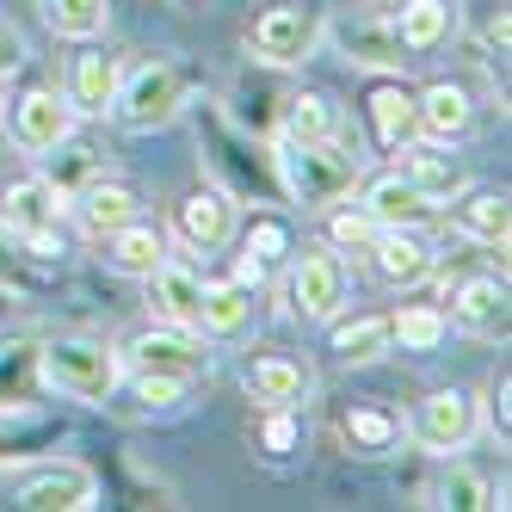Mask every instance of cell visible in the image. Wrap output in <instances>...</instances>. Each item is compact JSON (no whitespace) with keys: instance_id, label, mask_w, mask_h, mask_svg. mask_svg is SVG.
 Returning <instances> with one entry per match:
<instances>
[{"instance_id":"4","label":"cell","mask_w":512,"mask_h":512,"mask_svg":"<svg viewBox=\"0 0 512 512\" xmlns=\"http://www.w3.org/2000/svg\"><path fill=\"white\" fill-rule=\"evenodd\" d=\"M62 216H68V198L50 186L44 173H38V179H19V186L0 192V229L19 235L31 260H50V253H62V241H56V223H62Z\"/></svg>"},{"instance_id":"8","label":"cell","mask_w":512,"mask_h":512,"mask_svg":"<svg viewBox=\"0 0 512 512\" xmlns=\"http://www.w3.org/2000/svg\"><path fill=\"white\" fill-rule=\"evenodd\" d=\"M346 260L334 247H303L297 260H290V309H297L303 321H334L346 309Z\"/></svg>"},{"instance_id":"21","label":"cell","mask_w":512,"mask_h":512,"mask_svg":"<svg viewBox=\"0 0 512 512\" xmlns=\"http://www.w3.org/2000/svg\"><path fill=\"white\" fill-rule=\"evenodd\" d=\"M451 321L469 340H506V284L500 278H469L451 297Z\"/></svg>"},{"instance_id":"6","label":"cell","mask_w":512,"mask_h":512,"mask_svg":"<svg viewBox=\"0 0 512 512\" xmlns=\"http://www.w3.org/2000/svg\"><path fill=\"white\" fill-rule=\"evenodd\" d=\"M75 124H81V112L68 105L56 87H25L13 105H7V136H13V149L19 155H50L56 142H68L75 136Z\"/></svg>"},{"instance_id":"28","label":"cell","mask_w":512,"mask_h":512,"mask_svg":"<svg viewBox=\"0 0 512 512\" xmlns=\"http://www.w3.org/2000/svg\"><path fill=\"white\" fill-rule=\"evenodd\" d=\"M414 179V186L426 192V204L438 210V204H457L469 186H475V173H469V161H457V155H426V149H408V167H401Z\"/></svg>"},{"instance_id":"35","label":"cell","mask_w":512,"mask_h":512,"mask_svg":"<svg viewBox=\"0 0 512 512\" xmlns=\"http://www.w3.org/2000/svg\"><path fill=\"white\" fill-rule=\"evenodd\" d=\"M290 253V235H284V223L278 216H260V223L247 229V253H241V284H260L278 260Z\"/></svg>"},{"instance_id":"26","label":"cell","mask_w":512,"mask_h":512,"mask_svg":"<svg viewBox=\"0 0 512 512\" xmlns=\"http://www.w3.org/2000/svg\"><path fill=\"white\" fill-rule=\"evenodd\" d=\"M38 389V334H7L0 340V408H31Z\"/></svg>"},{"instance_id":"2","label":"cell","mask_w":512,"mask_h":512,"mask_svg":"<svg viewBox=\"0 0 512 512\" xmlns=\"http://www.w3.org/2000/svg\"><path fill=\"white\" fill-rule=\"evenodd\" d=\"M38 383L62 401H81V408H105L124 383V352L105 346L93 334H56L38 340Z\"/></svg>"},{"instance_id":"22","label":"cell","mask_w":512,"mask_h":512,"mask_svg":"<svg viewBox=\"0 0 512 512\" xmlns=\"http://www.w3.org/2000/svg\"><path fill=\"white\" fill-rule=\"evenodd\" d=\"M62 438H68L62 420H44V414H31V408H0V469L44 457V451L62 445Z\"/></svg>"},{"instance_id":"15","label":"cell","mask_w":512,"mask_h":512,"mask_svg":"<svg viewBox=\"0 0 512 512\" xmlns=\"http://www.w3.org/2000/svg\"><path fill=\"white\" fill-rule=\"evenodd\" d=\"M99 260L112 266L118 278H149L167 260V235L155 223H142V216H130V223H118V229L99 235Z\"/></svg>"},{"instance_id":"30","label":"cell","mask_w":512,"mask_h":512,"mask_svg":"<svg viewBox=\"0 0 512 512\" xmlns=\"http://www.w3.org/2000/svg\"><path fill=\"white\" fill-rule=\"evenodd\" d=\"M44 7V25L56 31V38L68 44H87L105 31V19H112V0H38Z\"/></svg>"},{"instance_id":"7","label":"cell","mask_w":512,"mask_h":512,"mask_svg":"<svg viewBox=\"0 0 512 512\" xmlns=\"http://www.w3.org/2000/svg\"><path fill=\"white\" fill-rule=\"evenodd\" d=\"M475 432H482V408H475L469 389H432L408 420V438L432 457H457Z\"/></svg>"},{"instance_id":"19","label":"cell","mask_w":512,"mask_h":512,"mask_svg":"<svg viewBox=\"0 0 512 512\" xmlns=\"http://www.w3.org/2000/svg\"><path fill=\"white\" fill-rule=\"evenodd\" d=\"M395 38L408 56H432L457 38V0H401L395 13Z\"/></svg>"},{"instance_id":"31","label":"cell","mask_w":512,"mask_h":512,"mask_svg":"<svg viewBox=\"0 0 512 512\" xmlns=\"http://www.w3.org/2000/svg\"><path fill=\"white\" fill-rule=\"evenodd\" d=\"M395 340H389V315H358L346 327H334V358L340 364H377L389 358Z\"/></svg>"},{"instance_id":"16","label":"cell","mask_w":512,"mask_h":512,"mask_svg":"<svg viewBox=\"0 0 512 512\" xmlns=\"http://www.w3.org/2000/svg\"><path fill=\"white\" fill-rule=\"evenodd\" d=\"M149 309H155V321H167V327H192L198 334V303H204V278L192 272V266H179V260H161L149 278Z\"/></svg>"},{"instance_id":"38","label":"cell","mask_w":512,"mask_h":512,"mask_svg":"<svg viewBox=\"0 0 512 512\" xmlns=\"http://www.w3.org/2000/svg\"><path fill=\"white\" fill-rule=\"evenodd\" d=\"M186 389H192V377H173V371H130V395H136L149 414L179 408V401H186Z\"/></svg>"},{"instance_id":"33","label":"cell","mask_w":512,"mask_h":512,"mask_svg":"<svg viewBox=\"0 0 512 512\" xmlns=\"http://www.w3.org/2000/svg\"><path fill=\"white\" fill-rule=\"evenodd\" d=\"M457 229L463 235H475V241H482V247H500L506 253V198L500 192H463L457 198Z\"/></svg>"},{"instance_id":"3","label":"cell","mask_w":512,"mask_h":512,"mask_svg":"<svg viewBox=\"0 0 512 512\" xmlns=\"http://www.w3.org/2000/svg\"><path fill=\"white\" fill-rule=\"evenodd\" d=\"M192 105V81L179 75L173 62H142L118 81V99H112V118L130 130V136H149V130H167L186 118Z\"/></svg>"},{"instance_id":"36","label":"cell","mask_w":512,"mask_h":512,"mask_svg":"<svg viewBox=\"0 0 512 512\" xmlns=\"http://www.w3.org/2000/svg\"><path fill=\"white\" fill-rule=\"evenodd\" d=\"M432 494H438L432 506H475V512L506 506V500H500V488L488 482V475H475V469H463V463H457V469H451V475H445V482H438Z\"/></svg>"},{"instance_id":"17","label":"cell","mask_w":512,"mask_h":512,"mask_svg":"<svg viewBox=\"0 0 512 512\" xmlns=\"http://www.w3.org/2000/svg\"><path fill=\"white\" fill-rule=\"evenodd\" d=\"M253 321H260L253 284H241V278L204 284V303H198V334H204V340H241Z\"/></svg>"},{"instance_id":"29","label":"cell","mask_w":512,"mask_h":512,"mask_svg":"<svg viewBox=\"0 0 512 512\" xmlns=\"http://www.w3.org/2000/svg\"><path fill=\"white\" fill-rule=\"evenodd\" d=\"M445 334H451V315L432 309V303H401L389 315V340L401 352H438V346H445Z\"/></svg>"},{"instance_id":"34","label":"cell","mask_w":512,"mask_h":512,"mask_svg":"<svg viewBox=\"0 0 512 512\" xmlns=\"http://www.w3.org/2000/svg\"><path fill=\"white\" fill-rule=\"evenodd\" d=\"M346 445H352L358 457H389V451L401 445V420H395L389 408H352V414H346Z\"/></svg>"},{"instance_id":"5","label":"cell","mask_w":512,"mask_h":512,"mask_svg":"<svg viewBox=\"0 0 512 512\" xmlns=\"http://www.w3.org/2000/svg\"><path fill=\"white\" fill-rule=\"evenodd\" d=\"M321 44H327V19L315 7H272L247 31L253 62H266V68H303Z\"/></svg>"},{"instance_id":"13","label":"cell","mask_w":512,"mask_h":512,"mask_svg":"<svg viewBox=\"0 0 512 512\" xmlns=\"http://www.w3.org/2000/svg\"><path fill=\"white\" fill-rule=\"evenodd\" d=\"M118 81H124L118 56H105V50L87 38L81 56L68 62V87H62V99L75 105L81 118H105V112H112V99H118Z\"/></svg>"},{"instance_id":"18","label":"cell","mask_w":512,"mask_h":512,"mask_svg":"<svg viewBox=\"0 0 512 512\" xmlns=\"http://www.w3.org/2000/svg\"><path fill=\"white\" fill-rule=\"evenodd\" d=\"M414 105H420V136L438 142V149H451L475 130V99L451 81H432L426 93H414Z\"/></svg>"},{"instance_id":"24","label":"cell","mask_w":512,"mask_h":512,"mask_svg":"<svg viewBox=\"0 0 512 512\" xmlns=\"http://www.w3.org/2000/svg\"><path fill=\"white\" fill-rule=\"evenodd\" d=\"M247 401H260V408H297V401L309 395V371H303V364L297 358H253L247 364Z\"/></svg>"},{"instance_id":"14","label":"cell","mask_w":512,"mask_h":512,"mask_svg":"<svg viewBox=\"0 0 512 512\" xmlns=\"http://www.w3.org/2000/svg\"><path fill=\"white\" fill-rule=\"evenodd\" d=\"M364 260L377 266V278H383L389 290H414V284H426V278L438 272V253L420 241V229H383Z\"/></svg>"},{"instance_id":"12","label":"cell","mask_w":512,"mask_h":512,"mask_svg":"<svg viewBox=\"0 0 512 512\" xmlns=\"http://www.w3.org/2000/svg\"><path fill=\"white\" fill-rule=\"evenodd\" d=\"M327 38L340 44L346 62L377 68V75H401V68L414 62L408 50H401V38H395V19H340V25H327Z\"/></svg>"},{"instance_id":"40","label":"cell","mask_w":512,"mask_h":512,"mask_svg":"<svg viewBox=\"0 0 512 512\" xmlns=\"http://www.w3.org/2000/svg\"><path fill=\"white\" fill-rule=\"evenodd\" d=\"M272 420H266V445L272 451H290V445H297V420H290V408H266Z\"/></svg>"},{"instance_id":"1","label":"cell","mask_w":512,"mask_h":512,"mask_svg":"<svg viewBox=\"0 0 512 512\" xmlns=\"http://www.w3.org/2000/svg\"><path fill=\"white\" fill-rule=\"evenodd\" d=\"M272 173H278V192L284 204H303V210H334L358 192V179H364V161L352 149H340V136L334 142H284L278 136V149H272Z\"/></svg>"},{"instance_id":"23","label":"cell","mask_w":512,"mask_h":512,"mask_svg":"<svg viewBox=\"0 0 512 512\" xmlns=\"http://www.w3.org/2000/svg\"><path fill=\"white\" fill-rule=\"evenodd\" d=\"M364 210H371L383 229H420V223H432V204H426V192L414 186L408 173L371 179V186H364Z\"/></svg>"},{"instance_id":"11","label":"cell","mask_w":512,"mask_h":512,"mask_svg":"<svg viewBox=\"0 0 512 512\" xmlns=\"http://www.w3.org/2000/svg\"><path fill=\"white\" fill-rule=\"evenodd\" d=\"M118 352H124L130 371H173V377H198L210 364V352H204V340L192 334V327H167V321L149 327V334H136Z\"/></svg>"},{"instance_id":"9","label":"cell","mask_w":512,"mask_h":512,"mask_svg":"<svg viewBox=\"0 0 512 512\" xmlns=\"http://www.w3.org/2000/svg\"><path fill=\"white\" fill-rule=\"evenodd\" d=\"M173 235L186 241L192 253H216L235 241V198L223 186H198L173 204Z\"/></svg>"},{"instance_id":"25","label":"cell","mask_w":512,"mask_h":512,"mask_svg":"<svg viewBox=\"0 0 512 512\" xmlns=\"http://www.w3.org/2000/svg\"><path fill=\"white\" fill-rule=\"evenodd\" d=\"M371 130H377V142L383 149H395V155H408L414 142H420V105H414V93H401L395 81H383L371 99Z\"/></svg>"},{"instance_id":"39","label":"cell","mask_w":512,"mask_h":512,"mask_svg":"<svg viewBox=\"0 0 512 512\" xmlns=\"http://www.w3.org/2000/svg\"><path fill=\"white\" fill-rule=\"evenodd\" d=\"M19 68H25V38H19V31H13L7 19H0V81L19 75Z\"/></svg>"},{"instance_id":"27","label":"cell","mask_w":512,"mask_h":512,"mask_svg":"<svg viewBox=\"0 0 512 512\" xmlns=\"http://www.w3.org/2000/svg\"><path fill=\"white\" fill-rule=\"evenodd\" d=\"M278 136L284 142H334L340 136V105L327 93H290L278 105Z\"/></svg>"},{"instance_id":"10","label":"cell","mask_w":512,"mask_h":512,"mask_svg":"<svg viewBox=\"0 0 512 512\" xmlns=\"http://www.w3.org/2000/svg\"><path fill=\"white\" fill-rule=\"evenodd\" d=\"M19 512H87L99 506V475L87 463H50L13 494Z\"/></svg>"},{"instance_id":"32","label":"cell","mask_w":512,"mask_h":512,"mask_svg":"<svg viewBox=\"0 0 512 512\" xmlns=\"http://www.w3.org/2000/svg\"><path fill=\"white\" fill-rule=\"evenodd\" d=\"M38 161H44V179H50L62 198H75L87 179H99V173H105V161L87 149V142H75V136L56 142V149H50V155H38Z\"/></svg>"},{"instance_id":"20","label":"cell","mask_w":512,"mask_h":512,"mask_svg":"<svg viewBox=\"0 0 512 512\" xmlns=\"http://www.w3.org/2000/svg\"><path fill=\"white\" fill-rule=\"evenodd\" d=\"M136 186H124V179H112V173H99V179H87V186L68 198V210H75V223L87 229V235H105V229H118V223H130L136 216Z\"/></svg>"},{"instance_id":"37","label":"cell","mask_w":512,"mask_h":512,"mask_svg":"<svg viewBox=\"0 0 512 512\" xmlns=\"http://www.w3.org/2000/svg\"><path fill=\"white\" fill-rule=\"evenodd\" d=\"M377 235H383V223L364 204L358 210H334V223H327V247H334V253H371Z\"/></svg>"}]
</instances>
